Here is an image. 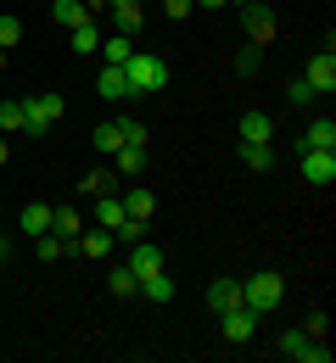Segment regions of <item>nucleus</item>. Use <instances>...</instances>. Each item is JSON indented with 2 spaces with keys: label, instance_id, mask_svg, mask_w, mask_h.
Listing matches in <instances>:
<instances>
[{
  "label": "nucleus",
  "instance_id": "1a4fd4ad",
  "mask_svg": "<svg viewBox=\"0 0 336 363\" xmlns=\"http://www.w3.org/2000/svg\"><path fill=\"white\" fill-rule=\"evenodd\" d=\"M207 302H213V313H230V308H246V291H241V279H213Z\"/></svg>",
  "mask_w": 336,
  "mask_h": 363
},
{
  "label": "nucleus",
  "instance_id": "9d476101",
  "mask_svg": "<svg viewBox=\"0 0 336 363\" xmlns=\"http://www.w3.org/2000/svg\"><path fill=\"white\" fill-rule=\"evenodd\" d=\"M124 196V213L135 218V224H151V213H157V196L146 190V184H129V190H118Z\"/></svg>",
  "mask_w": 336,
  "mask_h": 363
},
{
  "label": "nucleus",
  "instance_id": "2f4dec72",
  "mask_svg": "<svg viewBox=\"0 0 336 363\" xmlns=\"http://www.w3.org/2000/svg\"><path fill=\"white\" fill-rule=\"evenodd\" d=\"M303 335H308V341H325V335H331V313H308Z\"/></svg>",
  "mask_w": 336,
  "mask_h": 363
},
{
  "label": "nucleus",
  "instance_id": "c9c22d12",
  "mask_svg": "<svg viewBox=\"0 0 336 363\" xmlns=\"http://www.w3.org/2000/svg\"><path fill=\"white\" fill-rule=\"evenodd\" d=\"M286 95H291V106H308V101H314V90H308V84H303V79H297V84H291Z\"/></svg>",
  "mask_w": 336,
  "mask_h": 363
},
{
  "label": "nucleus",
  "instance_id": "4be33fe9",
  "mask_svg": "<svg viewBox=\"0 0 336 363\" xmlns=\"http://www.w3.org/2000/svg\"><path fill=\"white\" fill-rule=\"evenodd\" d=\"M112 157H118V174H124V179H141V168H146V145H118Z\"/></svg>",
  "mask_w": 336,
  "mask_h": 363
},
{
  "label": "nucleus",
  "instance_id": "f8f14e48",
  "mask_svg": "<svg viewBox=\"0 0 336 363\" xmlns=\"http://www.w3.org/2000/svg\"><path fill=\"white\" fill-rule=\"evenodd\" d=\"M112 240H118L112 229H79V240H73V246H79L85 257H96V263H107V257H112Z\"/></svg>",
  "mask_w": 336,
  "mask_h": 363
},
{
  "label": "nucleus",
  "instance_id": "7c9ffc66",
  "mask_svg": "<svg viewBox=\"0 0 336 363\" xmlns=\"http://www.w3.org/2000/svg\"><path fill=\"white\" fill-rule=\"evenodd\" d=\"M17 40H23V23H17L11 11H0V50H6V45H17Z\"/></svg>",
  "mask_w": 336,
  "mask_h": 363
},
{
  "label": "nucleus",
  "instance_id": "a211bd4d",
  "mask_svg": "<svg viewBox=\"0 0 336 363\" xmlns=\"http://www.w3.org/2000/svg\"><path fill=\"white\" fill-rule=\"evenodd\" d=\"M141 291H146V302H174V274H168V269L146 274V279H141Z\"/></svg>",
  "mask_w": 336,
  "mask_h": 363
},
{
  "label": "nucleus",
  "instance_id": "6ab92c4d",
  "mask_svg": "<svg viewBox=\"0 0 336 363\" xmlns=\"http://www.w3.org/2000/svg\"><path fill=\"white\" fill-rule=\"evenodd\" d=\"M50 229H56L62 240H79V229H85L79 207H50Z\"/></svg>",
  "mask_w": 336,
  "mask_h": 363
},
{
  "label": "nucleus",
  "instance_id": "72a5a7b5",
  "mask_svg": "<svg viewBox=\"0 0 336 363\" xmlns=\"http://www.w3.org/2000/svg\"><path fill=\"white\" fill-rule=\"evenodd\" d=\"M236 73H241V79H252V73H258V45H246L236 56Z\"/></svg>",
  "mask_w": 336,
  "mask_h": 363
},
{
  "label": "nucleus",
  "instance_id": "6e6552de",
  "mask_svg": "<svg viewBox=\"0 0 336 363\" xmlns=\"http://www.w3.org/2000/svg\"><path fill=\"white\" fill-rule=\"evenodd\" d=\"M297 151H336V118H314L297 140Z\"/></svg>",
  "mask_w": 336,
  "mask_h": 363
},
{
  "label": "nucleus",
  "instance_id": "423d86ee",
  "mask_svg": "<svg viewBox=\"0 0 336 363\" xmlns=\"http://www.w3.org/2000/svg\"><path fill=\"white\" fill-rule=\"evenodd\" d=\"M219 330H224V341H252V330H258V313L252 308H230V313H219Z\"/></svg>",
  "mask_w": 336,
  "mask_h": 363
},
{
  "label": "nucleus",
  "instance_id": "f257e3e1",
  "mask_svg": "<svg viewBox=\"0 0 336 363\" xmlns=\"http://www.w3.org/2000/svg\"><path fill=\"white\" fill-rule=\"evenodd\" d=\"M124 79H129V95H151V90L168 84V62L151 56V50H135V56L124 62Z\"/></svg>",
  "mask_w": 336,
  "mask_h": 363
},
{
  "label": "nucleus",
  "instance_id": "ea45409f",
  "mask_svg": "<svg viewBox=\"0 0 336 363\" xmlns=\"http://www.w3.org/2000/svg\"><path fill=\"white\" fill-rule=\"evenodd\" d=\"M224 6H236V11H241V6H252V0H224Z\"/></svg>",
  "mask_w": 336,
  "mask_h": 363
},
{
  "label": "nucleus",
  "instance_id": "39448f33",
  "mask_svg": "<svg viewBox=\"0 0 336 363\" xmlns=\"http://www.w3.org/2000/svg\"><path fill=\"white\" fill-rule=\"evenodd\" d=\"M303 84H308L314 95H331V90H336V56H331V50L308 56V73H303Z\"/></svg>",
  "mask_w": 336,
  "mask_h": 363
},
{
  "label": "nucleus",
  "instance_id": "412c9836",
  "mask_svg": "<svg viewBox=\"0 0 336 363\" xmlns=\"http://www.w3.org/2000/svg\"><path fill=\"white\" fill-rule=\"evenodd\" d=\"M96 95H107V101H124V95H129V79H124V67H101Z\"/></svg>",
  "mask_w": 336,
  "mask_h": 363
},
{
  "label": "nucleus",
  "instance_id": "f704fd0d",
  "mask_svg": "<svg viewBox=\"0 0 336 363\" xmlns=\"http://www.w3.org/2000/svg\"><path fill=\"white\" fill-rule=\"evenodd\" d=\"M297 363H331V347H325V341H308V347H303V358Z\"/></svg>",
  "mask_w": 336,
  "mask_h": 363
},
{
  "label": "nucleus",
  "instance_id": "5701e85b",
  "mask_svg": "<svg viewBox=\"0 0 336 363\" xmlns=\"http://www.w3.org/2000/svg\"><path fill=\"white\" fill-rule=\"evenodd\" d=\"M112 23H118V34H129V40H135V28L146 23L141 0H135V6H112Z\"/></svg>",
  "mask_w": 336,
  "mask_h": 363
},
{
  "label": "nucleus",
  "instance_id": "dca6fc26",
  "mask_svg": "<svg viewBox=\"0 0 336 363\" xmlns=\"http://www.w3.org/2000/svg\"><path fill=\"white\" fill-rule=\"evenodd\" d=\"M124 218H129V213H124V196H118V190H112V196H96V224L101 229H118Z\"/></svg>",
  "mask_w": 336,
  "mask_h": 363
},
{
  "label": "nucleus",
  "instance_id": "4468645a",
  "mask_svg": "<svg viewBox=\"0 0 336 363\" xmlns=\"http://www.w3.org/2000/svg\"><path fill=\"white\" fill-rule=\"evenodd\" d=\"M50 17H56L67 34H73L79 23H90V6H85V0H50Z\"/></svg>",
  "mask_w": 336,
  "mask_h": 363
},
{
  "label": "nucleus",
  "instance_id": "a19ab883",
  "mask_svg": "<svg viewBox=\"0 0 336 363\" xmlns=\"http://www.w3.org/2000/svg\"><path fill=\"white\" fill-rule=\"evenodd\" d=\"M0 263H6V240H0Z\"/></svg>",
  "mask_w": 336,
  "mask_h": 363
},
{
  "label": "nucleus",
  "instance_id": "ddd939ff",
  "mask_svg": "<svg viewBox=\"0 0 336 363\" xmlns=\"http://www.w3.org/2000/svg\"><path fill=\"white\" fill-rule=\"evenodd\" d=\"M129 269H135V279H146V274H157L163 269V252H157V246H151V240H135V252H129Z\"/></svg>",
  "mask_w": 336,
  "mask_h": 363
},
{
  "label": "nucleus",
  "instance_id": "f03ea898",
  "mask_svg": "<svg viewBox=\"0 0 336 363\" xmlns=\"http://www.w3.org/2000/svg\"><path fill=\"white\" fill-rule=\"evenodd\" d=\"M241 291H246V308L264 318V313H275L281 308V296H286V279L275 269H264V274H252V279H241Z\"/></svg>",
  "mask_w": 336,
  "mask_h": 363
},
{
  "label": "nucleus",
  "instance_id": "f3484780",
  "mask_svg": "<svg viewBox=\"0 0 336 363\" xmlns=\"http://www.w3.org/2000/svg\"><path fill=\"white\" fill-rule=\"evenodd\" d=\"M17 229L40 240V235L50 229V207H45V201H28V207H23V218H17Z\"/></svg>",
  "mask_w": 336,
  "mask_h": 363
},
{
  "label": "nucleus",
  "instance_id": "4c0bfd02",
  "mask_svg": "<svg viewBox=\"0 0 336 363\" xmlns=\"http://www.w3.org/2000/svg\"><path fill=\"white\" fill-rule=\"evenodd\" d=\"M6 162H11V145H6V140H0V168H6Z\"/></svg>",
  "mask_w": 336,
  "mask_h": 363
},
{
  "label": "nucleus",
  "instance_id": "2eb2a0df",
  "mask_svg": "<svg viewBox=\"0 0 336 363\" xmlns=\"http://www.w3.org/2000/svg\"><path fill=\"white\" fill-rule=\"evenodd\" d=\"M129 56H135V40H129V34H107V40H101V62H107V67H124Z\"/></svg>",
  "mask_w": 336,
  "mask_h": 363
},
{
  "label": "nucleus",
  "instance_id": "20e7f679",
  "mask_svg": "<svg viewBox=\"0 0 336 363\" xmlns=\"http://www.w3.org/2000/svg\"><path fill=\"white\" fill-rule=\"evenodd\" d=\"M23 112H28V135H50V123L62 118V95H23Z\"/></svg>",
  "mask_w": 336,
  "mask_h": 363
},
{
  "label": "nucleus",
  "instance_id": "c756f323",
  "mask_svg": "<svg viewBox=\"0 0 336 363\" xmlns=\"http://www.w3.org/2000/svg\"><path fill=\"white\" fill-rule=\"evenodd\" d=\"M303 347H308V335H303V330H286V335H281V358H303Z\"/></svg>",
  "mask_w": 336,
  "mask_h": 363
},
{
  "label": "nucleus",
  "instance_id": "58836bf2",
  "mask_svg": "<svg viewBox=\"0 0 336 363\" xmlns=\"http://www.w3.org/2000/svg\"><path fill=\"white\" fill-rule=\"evenodd\" d=\"M196 6H207V11H219V6H224V0H196Z\"/></svg>",
  "mask_w": 336,
  "mask_h": 363
},
{
  "label": "nucleus",
  "instance_id": "b1692460",
  "mask_svg": "<svg viewBox=\"0 0 336 363\" xmlns=\"http://www.w3.org/2000/svg\"><path fill=\"white\" fill-rule=\"evenodd\" d=\"M67 246H73V240H62V235H56V229H45V235H40V246H34V252H40V263H56V257H67Z\"/></svg>",
  "mask_w": 336,
  "mask_h": 363
},
{
  "label": "nucleus",
  "instance_id": "79ce46f5",
  "mask_svg": "<svg viewBox=\"0 0 336 363\" xmlns=\"http://www.w3.org/2000/svg\"><path fill=\"white\" fill-rule=\"evenodd\" d=\"M0 67H6V50H0Z\"/></svg>",
  "mask_w": 336,
  "mask_h": 363
},
{
  "label": "nucleus",
  "instance_id": "7ed1b4c3",
  "mask_svg": "<svg viewBox=\"0 0 336 363\" xmlns=\"http://www.w3.org/2000/svg\"><path fill=\"white\" fill-rule=\"evenodd\" d=\"M241 23H246V40L252 45H275V6H264V0H252V6H241Z\"/></svg>",
  "mask_w": 336,
  "mask_h": 363
},
{
  "label": "nucleus",
  "instance_id": "473e14b6",
  "mask_svg": "<svg viewBox=\"0 0 336 363\" xmlns=\"http://www.w3.org/2000/svg\"><path fill=\"white\" fill-rule=\"evenodd\" d=\"M118 123H124V145H146V123H135V118H118Z\"/></svg>",
  "mask_w": 336,
  "mask_h": 363
},
{
  "label": "nucleus",
  "instance_id": "9b49d317",
  "mask_svg": "<svg viewBox=\"0 0 336 363\" xmlns=\"http://www.w3.org/2000/svg\"><path fill=\"white\" fill-rule=\"evenodd\" d=\"M303 179L308 184H331L336 179V151H303Z\"/></svg>",
  "mask_w": 336,
  "mask_h": 363
},
{
  "label": "nucleus",
  "instance_id": "aec40b11",
  "mask_svg": "<svg viewBox=\"0 0 336 363\" xmlns=\"http://www.w3.org/2000/svg\"><path fill=\"white\" fill-rule=\"evenodd\" d=\"M0 135H28V112H23V101H0Z\"/></svg>",
  "mask_w": 336,
  "mask_h": 363
},
{
  "label": "nucleus",
  "instance_id": "c85d7f7f",
  "mask_svg": "<svg viewBox=\"0 0 336 363\" xmlns=\"http://www.w3.org/2000/svg\"><path fill=\"white\" fill-rule=\"evenodd\" d=\"M73 50H101V28L96 23H79V28H73Z\"/></svg>",
  "mask_w": 336,
  "mask_h": 363
},
{
  "label": "nucleus",
  "instance_id": "393cba45",
  "mask_svg": "<svg viewBox=\"0 0 336 363\" xmlns=\"http://www.w3.org/2000/svg\"><path fill=\"white\" fill-rule=\"evenodd\" d=\"M90 140H96V151H101V157H112V151L124 145V123H101Z\"/></svg>",
  "mask_w": 336,
  "mask_h": 363
},
{
  "label": "nucleus",
  "instance_id": "bb28decb",
  "mask_svg": "<svg viewBox=\"0 0 336 363\" xmlns=\"http://www.w3.org/2000/svg\"><path fill=\"white\" fill-rule=\"evenodd\" d=\"M241 162L258 168V174H269V168H275V151H269V145H241Z\"/></svg>",
  "mask_w": 336,
  "mask_h": 363
},
{
  "label": "nucleus",
  "instance_id": "cd10ccee",
  "mask_svg": "<svg viewBox=\"0 0 336 363\" xmlns=\"http://www.w3.org/2000/svg\"><path fill=\"white\" fill-rule=\"evenodd\" d=\"M79 190H85V196H112V190H118V179H112V174H85V179H79Z\"/></svg>",
  "mask_w": 336,
  "mask_h": 363
},
{
  "label": "nucleus",
  "instance_id": "0eeeda50",
  "mask_svg": "<svg viewBox=\"0 0 336 363\" xmlns=\"http://www.w3.org/2000/svg\"><path fill=\"white\" fill-rule=\"evenodd\" d=\"M236 140H241V145H269V140H275L269 112H246V118L236 123Z\"/></svg>",
  "mask_w": 336,
  "mask_h": 363
},
{
  "label": "nucleus",
  "instance_id": "a878e982",
  "mask_svg": "<svg viewBox=\"0 0 336 363\" xmlns=\"http://www.w3.org/2000/svg\"><path fill=\"white\" fill-rule=\"evenodd\" d=\"M107 285H112V296H135V291H141V279H135V269H129V263L107 274Z\"/></svg>",
  "mask_w": 336,
  "mask_h": 363
},
{
  "label": "nucleus",
  "instance_id": "e433bc0d",
  "mask_svg": "<svg viewBox=\"0 0 336 363\" xmlns=\"http://www.w3.org/2000/svg\"><path fill=\"white\" fill-rule=\"evenodd\" d=\"M191 6H196V0H163V11H168V17H191Z\"/></svg>",
  "mask_w": 336,
  "mask_h": 363
}]
</instances>
